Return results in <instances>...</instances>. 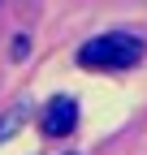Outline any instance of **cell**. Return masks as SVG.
<instances>
[{
	"mask_svg": "<svg viewBox=\"0 0 147 155\" xmlns=\"http://www.w3.org/2000/svg\"><path fill=\"white\" fill-rule=\"evenodd\" d=\"M74 125H78V104H74L69 95L48 99V108L39 112V129L48 138H65V134H74Z\"/></svg>",
	"mask_w": 147,
	"mask_h": 155,
	"instance_id": "2",
	"label": "cell"
},
{
	"mask_svg": "<svg viewBox=\"0 0 147 155\" xmlns=\"http://www.w3.org/2000/svg\"><path fill=\"white\" fill-rule=\"evenodd\" d=\"M143 61V39L125 35V30H108L95 35L78 48V65L82 69H134Z\"/></svg>",
	"mask_w": 147,
	"mask_h": 155,
	"instance_id": "1",
	"label": "cell"
},
{
	"mask_svg": "<svg viewBox=\"0 0 147 155\" xmlns=\"http://www.w3.org/2000/svg\"><path fill=\"white\" fill-rule=\"evenodd\" d=\"M26 52H30V39H26V35H17V39H13V56H17V61H22Z\"/></svg>",
	"mask_w": 147,
	"mask_h": 155,
	"instance_id": "4",
	"label": "cell"
},
{
	"mask_svg": "<svg viewBox=\"0 0 147 155\" xmlns=\"http://www.w3.org/2000/svg\"><path fill=\"white\" fill-rule=\"evenodd\" d=\"M22 121H26V104H17L9 121H0V142H5V138H13V134L22 129Z\"/></svg>",
	"mask_w": 147,
	"mask_h": 155,
	"instance_id": "3",
	"label": "cell"
}]
</instances>
